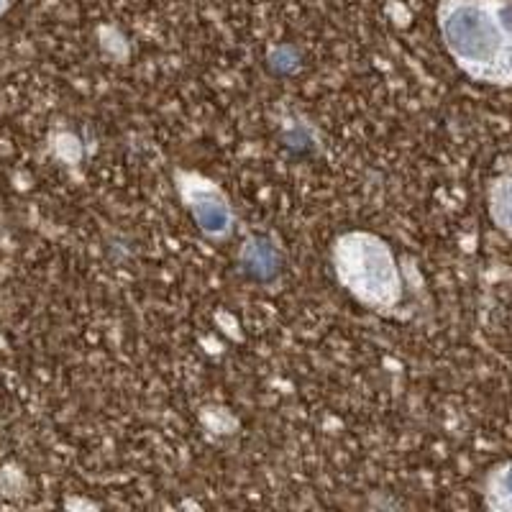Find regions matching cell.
<instances>
[{
  "mask_svg": "<svg viewBox=\"0 0 512 512\" xmlns=\"http://www.w3.org/2000/svg\"><path fill=\"white\" fill-rule=\"evenodd\" d=\"M492 497H495L497 505L512 507V464L505 466L500 474H495V479H492Z\"/></svg>",
  "mask_w": 512,
  "mask_h": 512,
  "instance_id": "5b68a950",
  "label": "cell"
},
{
  "mask_svg": "<svg viewBox=\"0 0 512 512\" xmlns=\"http://www.w3.org/2000/svg\"><path fill=\"white\" fill-rule=\"evenodd\" d=\"M438 26L451 57L477 80H512V0H441Z\"/></svg>",
  "mask_w": 512,
  "mask_h": 512,
  "instance_id": "6da1fadb",
  "label": "cell"
},
{
  "mask_svg": "<svg viewBox=\"0 0 512 512\" xmlns=\"http://www.w3.org/2000/svg\"><path fill=\"white\" fill-rule=\"evenodd\" d=\"M187 203H190L192 216L198 221L210 236H226L231 228V210H228L226 200L221 198V192L213 190L210 185H198L185 192Z\"/></svg>",
  "mask_w": 512,
  "mask_h": 512,
  "instance_id": "3957f363",
  "label": "cell"
},
{
  "mask_svg": "<svg viewBox=\"0 0 512 512\" xmlns=\"http://www.w3.org/2000/svg\"><path fill=\"white\" fill-rule=\"evenodd\" d=\"M6 8H8V0H0V13L6 11Z\"/></svg>",
  "mask_w": 512,
  "mask_h": 512,
  "instance_id": "8992f818",
  "label": "cell"
},
{
  "mask_svg": "<svg viewBox=\"0 0 512 512\" xmlns=\"http://www.w3.org/2000/svg\"><path fill=\"white\" fill-rule=\"evenodd\" d=\"M492 213H495L497 223L507 231H512V177L502 182L495 190V198H492Z\"/></svg>",
  "mask_w": 512,
  "mask_h": 512,
  "instance_id": "277c9868",
  "label": "cell"
},
{
  "mask_svg": "<svg viewBox=\"0 0 512 512\" xmlns=\"http://www.w3.org/2000/svg\"><path fill=\"white\" fill-rule=\"evenodd\" d=\"M336 272L361 303L387 308L397 300V269L387 244L374 236L351 233L336 246Z\"/></svg>",
  "mask_w": 512,
  "mask_h": 512,
  "instance_id": "7a4b0ae2",
  "label": "cell"
}]
</instances>
